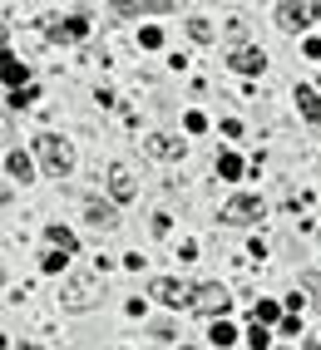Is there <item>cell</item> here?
Instances as JSON below:
<instances>
[{"label": "cell", "mask_w": 321, "mask_h": 350, "mask_svg": "<svg viewBox=\"0 0 321 350\" xmlns=\"http://www.w3.org/2000/svg\"><path fill=\"white\" fill-rule=\"evenodd\" d=\"M99 271L94 276H79V282H70V286H64V306H70V311H84V306H94V301H99Z\"/></svg>", "instance_id": "4"}, {"label": "cell", "mask_w": 321, "mask_h": 350, "mask_svg": "<svg viewBox=\"0 0 321 350\" xmlns=\"http://www.w3.org/2000/svg\"><path fill=\"white\" fill-rule=\"evenodd\" d=\"M5 173L20 178V183H30V158L20 153V148H10V153H5Z\"/></svg>", "instance_id": "14"}, {"label": "cell", "mask_w": 321, "mask_h": 350, "mask_svg": "<svg viewBox=\"0 0 321 350\" xmlns=\"http://www.w3.org/2000/svg\"><path fill=\"white\" fill-rule=\"evenodd\" d=\"M296 104H302L307 124H321V94H316V89H296Z\"/></svg>", "instance_id": "12"}, {"label": "cell", "mask_w": 321, "mask_h": 350, "mask_svg": "<svg viewBox=\"0 0 321 350\" xmlns=\"http://www.w3.org/2000/svg\"><path fill=\"white\" fill-rule=\"evenodd\" d=\"M267 340H272V336H267V321H252V331H247V345H252V350H267Z\"/></svg>", "instance_id": "16"}, {"label": "cell", "mask_w": 321, "mask_h": 350, "mask_svg": "<svg viewBox=\"0 0 321 350\" xmlns=\"http://www.w3.org/2000/svg\"><path fill=\"white\" fill-rule=\"evenodd\" d=\"M252 321H277V306H272V301H257V306H252Z\"/></svg>", "instance_id": "21"}, {"label": "cell", "mask_w": 321, "mask_h": 350, "mask_svg": "<svg viewBox=\"0 0 321 350\" xmlns=\"http://www.w3.org/2000/svg\"><path fill=\"white\" fill-rule=\"evenodd\" d=\"M316 15H321V0H282V5H277V25L287 35H302Z\"/></svg>", "instance_id": "2"}, {"label": "cell", "mask_w": 321, "mask_h": 350, "mask_svg": "<svg viewBox=\"0 0 321 350\" xmlns=\"http://www.w3.org/2000/svg\"><path fill=\"white\" fill-rule=\"evenodd\" d=\"M188 35H193L198 44H208V40H213V25H208V20H188Z\"/></svg>", "instance_id": "19"}, {"label": "cell", "mask_w": 321, "mask_h": 350, "mask_svg": "<svg viewBox=\"0 0 321 350\" xmlns=\"http://www.w3.org/2000/svg\"><path fill=\"white\" fill-rule=\"evenodd\" d=\"M114 10H119L124 20H133V15H168L173 0H114Z\"/></svg>", "instance_id": "8"}, {"label": "cell", "mask_w": 321, "mask_h": 350, "mask_svg": "<svg viewBox=\"0 0 321 350\" xmlns=\"http://www.w3.org/2000/svg\"><path fill=\"white\" fill-rule=\"evenodd\" d=\"M89 227H94V232H114V227H119V213H114V207L109 202H89Z\"/></svg>", "instance_id": "10"}, {"label": "cell", "mask_w": 321, "mask_h": 350, "mask_svg": "<svg viewBox=\"0 0 321 350\" xmlns=\"http://www.w3.org/2000/svg\"><path fill=\"white\" fill-rule=\"evenodd\" d=\"M109 193L119 198V202H129L133 193H139V188H133V173H129V168H114V173H109Z\"/></svg>", "instance_id": "11"}, {"label": "cell", "mask_w": 321, "mask_h": 350, "mask_svg": "<svg viewBox=\"0 0 321 350\" xmlns=\"http://www.w3.org/2000/svg\"><path fill=\"white\" fill-rule=\"evenodd\" d=\"M0 69H5V84H10V94H15V89H25V64H20L15 55H5V59H0Z\"/></svg>", "instance_id": "13"}, {"label": "cell", "mask_w": 321, "mask_h": 350, "mask_svg": "<svg viewBox=\"0 0 321 350\" xmlns=\"http://www.w3.org/2000/svg\"><path fill=\"white\" fill-rule=\"evenodd\" d=\"M218 173H222V178H237V173H242V158L222 153V158H218Z\"/></svg>", "instance_id": "18"}, {"label": "cell", "mask_w": 321, "mask_h": 350, "mask_svg": "<svg viewBox=\"0 0 321 350\" xmlns=\"http://www.w3.org/2000/svg\"><path fill=\"white\" fill-rule=\"evenodd\" d=\"M302 350H321V340H307V345H302Z\"/></svg>", "instance_id": "24"}, {"label": "cell", "mask_w": 321, "mask_h": 350, "mask_svg": "<svg viewBox=\"0 0 321 350\" xmlns=\"http://www.w3.org/2000/svg\"><path fill=\"white\" fill-rule=\"evenodd\" d=\"M227 64H233L237 75H262V69H267V55L257 50V44H237V50H233V59H227Z\"/></svg>", "instance_id": "7"}, {"label": "cell", "mask_w": 321, "mask_h": 350, "mask_svg": "<svg viewBox=\"0 0 321 350\" xmlns=\"http://www.w3.org/2000/svg\"><path fill=\"white\" fill-rule=\"evenodd\" d=\"M149 296H153V301H164V306H193L198 286L178 282V276H153V282H149Z\"/></svg>", "instance_id": "3"}, {"label": "cell", "mask_w": 321, "mask_h": 350, "mask_svg": "<svg viewBox=\"0 0 321 350\" xmlns=\"http://www.w3.org/2000/svg\"><path fill=\"white\" fill-rule=\"evenodd\" d=\"M178 350H193V345H178Z\"/></svg>", "instance_id": "25"}, {"label": "cell", "mask_w": 321, "mask_h": 350, "mask_svg": "<svg viewBox=\"0 0 321 350\" xmlns=\"http://www.w3.org/2000/svg\"><path fill=\"white\" fill-rule=\"evenodd\" d=\"M50 35H55V40H84V35H89V20H84V15H64V20H55V25H50Z\"/></svg>", "instance_id": "9"}, {"label": "cell", "mask_w": 321, "mask_h": 350, "mask_svg": "<svg viewBox=\"0 0 321 350\" xmlns=\"http://www.w3.org/2000/svg\"><path fill=\"white\" fill-rule=\"evenodd\" d=\"M139 40H144V44H149V50H158V44H164V30H153V25H149V30H144V35H139Z\"/></svg>", "instance_id": "22"}, {"label": "cell", "mask_w": 321, "mask_h": 350, "mask_svg": "<svg viewBox=\"0 0 321 350\" xmlns=\"http://www.w3.org/2000/svg\"><path fill=\"white\" fill-rule=\"evenodd\" d=\"M227 306H233V296H227V286H218V282L198 286V296H193V311H203V316H222Z\"/></svg>", "instance_id": "5"}, {"label": "cell", "mask_w": 321, "mask_h": 350, "mask_svg": "<svg viewBox=\"0 0 321 350\" xmlns=\"http://www.w3.org/2000/svg\"><path fill=\"white\" fill-rule=\"evenodd\" d=\"M44 237H50L55 252H75V232H64L60 222H55V227H44Z\"/></svg>", "instance_id": "15"}, {"label": "cell", "mask_w": 321, "mask_h": 350, "mask_svg": "<svg viewBox=\"0 0 321 350\" xmlns=\"http://www.w3.org/2000/svg\"><path fill=\"white\" fill-rule=\"evenodd\" d=\"M233 340H237V331H233L227 321H218V325H213V345L222 350V345H233Z\"/></svg>", "instance_id": "17"}, {"label": "cell", "mask_w": 321, "mask_h": 350, "mask_svg": "<svg viewBox=\"0 0 321 350\" xmlns=\"http://www.w3.org/2000/svg\"><path fill=\"white\" fill-rule=\"evenodd\" d=\"M257 217H262V202L257 198H233V202L222 207V222L227 227H247V222H257Z\"/></svg>", "instance_id": "6"}, {"label": "cell", "mask_w": 321, "mask_h": 350, "mask_svg": "<svg viewBox=\"0 0 321 350\" xmlns=\"http://www.w3.org/2000/svg\"><path fill=\"white\" fill-rule=\"evenodd\" d=\"M307 291H316V311H321V271H316V276H307Z\"/></svg>", "instance_id": "23"}, {"label": "cell", "mask_w": 321, "mask_h": 350, "mask_svg": "<svg viewBox=\"0 0 321 350\" xmlns=\"http://www.w3.org/2000/svg\"><path fill=\"white\" fill-rule=\"evenodd\" d=\"M35 99H40V94L25 84V89H15V94H10V109H25V104H35Z\"/></svg>", "instance_id": "20"}, {"label": "cell", "mask_w": 321, "mask_h": 350, "mask_svg": "<svg viewBox=\"0 0 321 350\" xmlns=\"http://www.w3.org/2000/svg\"><path fill=\"white\" fill-rule=\"evenodd\" d=\"M35 148H40V163H44L55 178H70V173H75V148L64 144V138L44 133V138H35Z\"/></svg>", "instance_id": "1"}]
</instances>
